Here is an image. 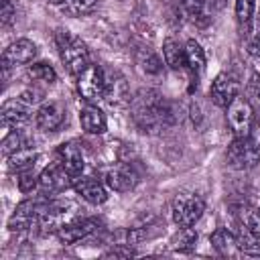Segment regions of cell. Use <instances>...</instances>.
Here are the masks:
<instances>
[{
  "label": "cell",
  "mask_w": 260,
  "mask_h": 260,
  "mask_svg": "<svg viewBox=\"0 0 260 260\" xmlns=\"http://www.w3.org/2000/svg\"><path fill=\"white\" fill-rule=\"evenodd\" d=\"M16 181H18V189H20L22 193H30L35 187H39V177L35 175L32 167H30V169H24V171H20Z\"/></svg>",
  "instance_id": "31"
},
{
  "label": "cell",
  "mask_w": 260,
  "mask_h": 260,
  "mask_svg": "<svg viewBox=\"0 0 260 260\" xmlns=\"http://www.w3.org/2000/svg\"><path fill=\"white\" fill-rule=\"evenodd\" d=\"M55 43H57L61 61L65 63V67L69 69V73H73V75L77 77V75L89 65L87 47L83 45L81 39H77V37L71 35L69 30H57Z\"/></svg>",
  "instance_id": "2"
},
{
  "label": "cell",
  "mask_w": 260,
  "mask_h": 260,
  "mask_svg": "<svg viewBox=\"0 0 260 260\" xmlns=\"http://www.w3.org/2000/svg\"><path fill=\"white\" fill-rule=\"evenodd\" d=\"M100 228V221L93 219V217H83V219H75V221H69V223H63L59 230H57V238L63 242V244H75V242H81L85 238H89L91 234H95Z\"/></svg>",
  "instance_id": "9"
},
{
  "label": "cell",
  "mask_w": 260,
  "mask_h": 260,
  "mask_svg": "<svg viewBox=\"0 0 260 260\" xmlns=\"http://www.w3.org/2000/svg\"><path fill=\"white\" fill-rule=\"evenodd\" d=\"M6 158H8V169H10V171L20 173V171L30 169V167L35 165V160L39 158V152H37V150H32V148H28V146H22L20 150L12 152V154H10V156H6Z\"/></svg>",
  "instance_id": "22"
},
{
  "label": "cell",
  "mask_w": 260,
  "mask_h": 260,
  "mask_svg": "<svg viewBox=\"0 0 260 260\" xmlns=\"http://www.w3.org/2000/svg\"><path fill=\"white\" fill-rule=\"evenodd\" d=\"M225 158H228V165L232 169H238V171H248V169H254L258 165V158H260V148L246 136V138H234L228 146V152H225Z\"/></svg>",
  "instance_id": "4"
},
{
  "label": "cell",
  "mask_w": 260,
  "mask_h": 260,
  "mask_svg": "<svg viewBox=\"0 0 260 260\" xmlns=\"http://www.w3.org/2000/svg\"><path fill=\"white\" fill-rule=\"evenodd\" d=\"M26 75H28L32 81H41V83H47V85H51V83L57 81V73H55V69H53L49 63H45V61H39V63L28 65Z\"/></svg>",
  "instance_id": "25"
},
{
  "label": "cell",
  "mask_w": 260,
  "mask_h": 260,
  "mask_svg": "<svg viewBox=\"0 0 260 260\" xmlns=\"http://www.w3.org/2000/svg\"><path fill=\"white\" fill-rule=\"evenodd\" d=\"M104 100L110 106H124L130 102V89L128 81L122 73L118 71H106V89H104Z\"/></svg>",
  "instance_id": "12"
},
{
  "label": "cell",
  "mask_w": 260,
  "mask_h": 260,
  "mask_svg": "<svg viewBox=\"0 0 260 260\" xmlns=\"http://www.w3.org/2000/svg\"><path fill=\"white\" fill-rule=\"evenodd\" d=\"M136 61H138V67L146 75H158L162 71V61L150 47H140L136 51Z\"/></svg>",
  "instance_id": "20"
},
{
  "label": "cell",
  "mask_w": 260,
  "mask_h": 260,
  "mask_svg": "<svg viewBox=\"0 0 260 260\" xmlns=\"http://www.w3.org/2000/svg\"><path fill=\"white\" fill-rule=\"evenodd\" d=\"M195 242H197V234H195L193 228H179V234H177L175 240H173L175 248H177V250H183V252L191 250V248L195 246Z\"/></svg>",
  "instance_id": "27"
},
{
  "label": "cell",
  "mask_w": 260,
  "mask_h": 260,
  "mask_svg": "<svg viewBox=\"0 0 260 260\" xmlns=\"http://www.w3.org/2000/svg\"><path fill=\"white\" fill-rule=\"evenodd\" d=\"M106 256L108 258H130V256H134V250L130 248V244L128 246L126 244H118L110 252H106Z\"/></svg>",
  "instance_id": "35"
},
{
  "label": "cell",
  "mask_w": 260,
  "mask_h": 260,
  "mask_svg": "<svg viewBox=\"0 0 260 260\" xmlns=\"http://www.w3.org/2000/svg\"><path fill=\"white\" fill-rule=\"evenodd\" d=\"M225 2H228V0H205V6H207L209 10H221V8L225 6Z\"/></svg>",
  "instance_id": "38"
},
{
  "label": "cell",
  "mask_w": 260,
  "mask_h": 260,
  "mask_svg": "<svg viewBox=\"0 0 260 260\" xmlns=\"http://www.w3.org/2000/svg\"><path fill=\"white\" fill-rule=\"evenodd\" d=\"M41 209H43L41 201L26 199V201L18 203V207L14 209V213L8 219V230L10 232H24V230L32 228L37 217H39V213H41Z\"/></svg>",
  "instance_id": "10"
},
{
  "label": "cell",
  "mask_w": 260,
  "mask_h": 260,
  "mask_svg": "<svg viewBox=\"0 0 260 260\" xmlns=\"http://www.w3.org/2000/svg\"><path fill=\"white\" fill-rule=\"evenodd\" d=\"M240 93V81L232 75V73H219L209 89V95L213 100L215 106L219 108H228Z\"/></svg>",
  "instance_id": "8"
},
{
  "label": "cell",
  "mask_w": 260,
  "mask_h": 260,
  "mask_svg": "<svg viewBox=\"0 0 260 260\" xmlns=\"http://www.w3.org/2000/svg\"><path fill=\"white\" fill-rule=\"evenodd\" d=\"M59 160L61 165L77 179L81 175V171L85 169V156H83V148L77 142H65L59 146Z\"/></svg>",
  "instance_id": "17"
},
{
  "label": "cell",
  "mask_w": 260,
  "mask_h": 260,
  "mask_svg": "<svg viewBox=\"0 0 260 260\" xmlns=\"http://www.w3.org/2000/svg\"><path fill=\"white\" fill-rule=\"evenodd\" d=\"M236 246L248 256H260V238L248 228H240V232L236 234Z\"/></svg>",
  "instance_id": "23"
},
{
  "label": "cell",
  "mask_w": 260,
  "mask_h": 260,
  "mask_svg": "<svg viewBox=\"0 0 260 260\" xmlns=\"http://www.w3.org/2000/svg\"><path fill=\"white\" fill-rule=\"evenodd\" d=\"M22 146H26V144H24V138L20 136L18 130H12V132L2 140V154H4V156H10L12 152L20 150Z\"/></svg>",
  "instance_id": "30"
},
{
  "label": "cell",
  "mask_w": 260,
  "mask_h": 260,
  "mask_svg": "<svg viewBox=\"0 0 260 260\" xmlns=\"http://www.w3.org/2000/svg\"><path fill=\"white\" fill-rule=\"evenodd\" d=\"M79 122H81V128L87 134H104L106 128H108V122H106L104 112L98 106H91V104H87V106L81 108Z\"/></svg>",
  "instance_id": "18"
},
{
  "label": "cell",
  "mask_w": 260,
  "mask_h": 260,
  "mask_svg": "<svg viewBox=\"0 0 260 260\" xmlns=\"http://www.w3.org/2000/svg\"><path fill=\"white\" fill-rule=\"evenodd\" d=\"M205 211V203L199 195H193V193H179L173 201V207H171V213H173V221L179 225V228H191L195 225L201 215Z\"/></svg>",
  "instance_id": "3"
},
{
  "label": "cell",
  "mask_w": 260,
  "mask_h": 260,
  "mask_svg": "<svg viewBox=\"0 0 260 260\" xmlns=\"http://www.w3.org/2000/svg\"><path fill=\"white\" fill-rule=\"evenodd\" d=\"M136 183H138V175H136V171L132 169V165H128V162L114 165V167L106 173V185H108L112 191L126 193V191H130V189H134Z\"/></svg>",
  "instance_id": "13"
},
{
  "label": "cell",
  "mask_w": 260,
  "mask_h": 260,
  "mask_svg": "<svg viewBox=\"0 0 260 260\" xmlns=\"http://www.w3.org/2000/svg\"><path fill=\"white\" fill-rule=\"evenodd\" d=\"M254 110L250 106V102L246 98H236L228 108H225V118H228V126L234 132V136L238 138H246L254 126Z\"/></svg>",
  "instance_id": "5"
},
{
  "label": "cell",
  "mask_w": 260,
  "mask_h": 260,
  "mask_svg": "<svg viewBox=\"0 0 260 260\" xmlns=\"http://www.w3.org/2000/svg\"><path fill=\"white\" fill-rule=\"evenodd\" d=\"M185 65L193 71V73H199L205 69V53L201 49V45L193 39H189L185 43Z\"/></svg>",
  "instance_id": "21"
},
{
  "label": "cell",
  "mask_w": 260,
  "mask_h": 260,
  "mask_svg": "<svg viewBox=\"0 0 260 260\" xmlns=\"http://www.w3.org/2000/svg\"><path fill=\"white\" fill-rule=\"evenodd\" d=\"M181 6L183 10L189 14V16H201L203 14V8H205V0H181Z\"/></svg>",
  "instance_id": "32"
},
{
  "label": "cell",
  "mask_w": 260,
  "mask_h": 260,
  "mask_svg": "<svg viewBox=\"0 0 260 260\" xmlns=\"http://www.w3.org/2000/svg\"><path fill=\"white\" fill-rule=\"evenodd\" d=\"M98 6V0H63L59 4L61 12L67 16H85L93 12Z\"/></svg>",
  "instance_id": "24"
},
{
  "label": "cell",
  "mask_w": 260,
  "mask_h": 260,
  "mask_svg": "<svg viewBox=\"0 0 260 260\" xmlns=\"http://www.w3.org/2000/svg\"><path fill=\"white\" fill-rule=\"evenodd\" d=\"M0 118H2V124H4V126L20 128V126H24V124L30 120V106H28L26 102H22L20 98L8 100V102L2 106Z\"/></svg>",
  "instance_id": "16"
},
{
  "label": "cell",
  "mask_w": 260,
  "mask_h": 260,
  "mask_svg": "<svg viewBox=\"0 0 260 260\" xmlns=\"http://www.w3.org/2000/svg\"><path fill=\"white\" fill-rule=\"evenodd\" d=\"M250 53L260 57V35H256L252 41H250Z\"/></svg>",
  "instance_id": "37"
},
{
  "label": "cell",
  "mask_w": 260,
  "mask_h": 260,
  "mask_svg": "<svg viewBox=\"0 0 260 260\" xmlns=\"http://www.w3.org/2000/svg\"><path fill=\"white\" fill-rule=\"evenodd\" d=\"M246 91H248V98H246V100L250 102L254 114L260 116V77H258V75H252V77H250Z\"/></svg>",
  "instance_id": "29"
},
{
  "label": "cell",
  "mask_w": 260,
  "mask_h": 260,
  "mask_svg": "<svg viewBox=\"0 0 260 260\" xmlns=\"http://www.w3.org/2000/svg\"><path fill=\"white\" fill-rule=\"evenodd\" d=\"M211 244H213V248H215L217 252H221V254H230L232 250L238 248V246H236V234L228 232L225 228H219V230H215V232L211 234Z\"/></svg>",
  "instance_id": "26"
},
{
  "label": "cell",
  "mask_w": 260,
  "mask_h": 260,
  "mask_svg": "<svg viewBox=\"0 0 260 260\" xmlns=\"http://www.w3.org/2000/svg\"><path fill=\"white\" fill-rule=\"evenodd\" d=\"M162 57H165V63L175 71L185 67V47H181L179 41H175L171 37L165 39V43H162Z\"/></svg>",
  "instance_id": "19"
},
{
  "label": "cell",
  "mask_w": 260,
  "mask_h": 260,
  "mask_svg": "<svg viewBox=\"0 0 260 260\" xmlns=\"http://www.w3.org/2000/svg\"><path fill=\"white\" fill-rule=\"evenodd\" d=\"M37 55V45L28 39H16L12 41L4 53H2V65L4 69L12 67V65H22V63H30Z\"/></svg>",
  "instance_id": "11"
},
{
  "label": "cell",
  "mask_w": 260,
  "mask_h": 260,
  "mask_svg": "<svg viewBox=\"0 0 260 260\" xmlns=\"http://www.w3.org/2000/svg\"><path fill=\"white\" fill-rule=\"evenodd\" d=\"M104 89H106V71L89 63L77 75V91L81 93L83 100L93 102V100H104Z\"/></svg>",
  "instance_id": "7"
},
{
  "label": "cell",
  "mask_w": 260,
  "mask_h": 260,
  "mask_svg": "<svg viewBox=\"0 0 260 260\" xmlns=\"http://www.w3.org/2000/svg\"><path fill=\"white\" fill-rule=\"evenodd\" d=\"M49 2H51V4H61L63 0H49Z\"/></svg>",
  "instance_id": "39"
},
{
  "label": "cell",
  "mask_w": 260,
  "mask_h": 260,
  "mask_svg": "<svg viewBox=\"0 0 260 260\" xmlns=\"http://www.w3.org/2000/svg\"><path fill=\"white\" fill-rule=\"evenodd\" d=\"M256 2L254 0H236V18L242 26H248L254 16Z\"/></svg>",
  "instance_id": "28"
},
{
  "label": "cell",
  "mask_w": 260,
  "mask_h": 260,
  "mask_svg": "<svg viewBox=\"0 0 260 260\" xmlns=\"http://www.w3.org/2000/svg\"><path fill=\"white\" fill-rule=\"evenodd\" d=\"M130 112L132 120L142 132H154L175 122L171 106L154 89H140L130 100Z\"/></svg>",
  "instance_id": "1"
},
{
  "label": "cell",
  "mask_w": 260,
  "mask_h": 260,
  "mask_svg": "<svg viewBox=\"0 0 260 260\" xmlns=\"http://www.w3.org/2000/svg\"><path fill=\"white\" fill-rule=\"evenodd\" d=\"M65 120V110L61 104L57 102H43L35 114V122L41 130L45 132H53L57 130Z\"/></svg>",
  "instance_id": "14"
},
{
  "label": "cell",
  "mask_w": 260,
  "mask_h": 260,
  "mask_svg": "<svg viewBox=\"0 0 260 260\" xmlns=\"http://www.w3.org/2000/svg\"><path fill=\"white\" fill-rule=\"evenodd\" d=\"M75 181V177L61 165V160L45 167L39 175V191L43 195H57L63 189L71 187Z\"/></svg>",
  "instance_id": "6"
},
{
  "label": "cell",
  "mask_w": 260,
  "mask_h": 260,
  "mask_svg": "<svg viewBox=\"0 0 260 260\" xmlns=\"http://www.w3.org/2000/svg\"><path fill=\"white\" fill-rule=\"evenodd\" d=\"M248 138H250V140H252V142H254V144L260 148V126H258L256 122H254V126H252V130H250Z\"/></svg>",
  "instance_id": "36"
},
{
  "label": "cell",
  "mask_w": 260,
  "mask_h": 260,
  "mask_svg": "<svg viewBox=\"0 0 260 260\" xmlns=\"http://www.w3.org/2000/svg\"><path fill=\"white\" fill-rule=\"evenodd\" d=\"M246 228H248L250 232H254V234L260 238V207L250 209V211L246 213Z\"/></svg>",
  "instance_id": "34"
},
{
  "label": "cell",
  "mask_w": 260,
  "mask_h": 260,
  "mask_svg": "<svg viewBox=\"0 0 260 260\" xmlns=\"http://www.w3.org/2000/svg\"><path fill=\"white\" fill-rule=\"evenodd\" d=\"M14 14H16V10H14L12 2L10 0H0V20H2L4 26H8L14 20Z\"/></svg>",
  "instance_id": "33"
},
{
  "label": "cell",
  "mask_w": 260,
  "mask_h": 260,
  "mask_svg": "<svg viewBox=\"0 0 260 260\" xmlns=\"http://www.w3.org/2000/svg\"><path fill=\"white\" fill-rule=\"evenodd\" d=\"M108 185H104L102 181L93 179V177H77L73 181V189L77 191V195H81L87 203L91 205H100L108 199Z\"/></svg>",
  "instance_id": "15"
}]
</instances>
